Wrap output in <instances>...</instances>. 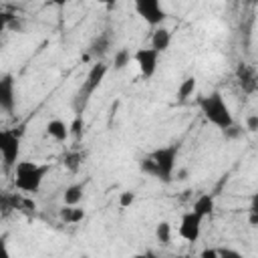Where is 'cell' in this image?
Returning a JSON list of instances; mask_svg holds the SVG:
<instances>
[{
	"label": "cell",
	"mask_w": 258,
	"mask_h": 258,
	"mask_svg": "<svg viewBox=\"0 0 258 258\" xmlns=\"http://www.w3.org/2000/svg\"><path fill=\"white\" fill-rule=\"evenodd\" d=\"M171 238H173V228L167 220H159L155 224V240L161 244V246H169L171 244Z\"/></svg>",
	"instance_id": "obj_19"
},
{
	"label": "cell",
	"mask_w": 258,
	"mask_h": 258,
	"mask_svg": "<svg viewBox=\"0 0 258 258\" xmlns=\"http://www.w3.org/2000/svg\"><path fill=\"white\" fill-rule=\"evenodd\" d=\"M135 191H131V189H125V191H121L119 194V208H123V210H127V208H131L133 204H135Z\"/></svg>",
	"instance_id": "obj_23"
},
{
	"label": "cell",
	"mask_w": 258,
	"mask_h": 258,
	"mask_svg": "<svg viewBox=\"0 0 258 258\" xmlns=\"http://www.w3.org/2000/svg\"><path fill=\"white\" fill-rule=\"evenodd\" d=\"M133 258H161V256H157L155 252H143V254H135Z\"/></svg>",
	"instance_id": "obj_31"
},
{
	"label": "cell",
	"mask_w": 258,
	"mask_h": 258,
	"mask_svg": "<svg viewBox=\"0 0 258 258\" xmlns=\"http://www.w3.org/2000/svg\"><path fill=\"white\" fill-rule=\"evenodd\" d=\"M218 258H244L242 252L234 250V248H218Z\"/></svg>",
	"instance_id": "obj_25"
},
{
	"label": "cell",
	"mask_w": 258,
	"mask_h": 258,
	"mask_svg": "<svg viewBox=\"0 0 258 258\" xmlns=\"http://www.w3.org/2000/svg\"><path fill=\"white\" fill-rule=\"evenodd\" d=\"M173 258H189V256H187V254H175Z\"/></svg>",
	"instance_id": "obj_32"
},
{
	"label": "cell",
	"mask_w": 258,
	"mask_h": 258,
	"mask_svg": "<svg viewBox=\"0 0 258 258\" xmlns=\"http://www.w3.org/2000/svg\"><path fill=\"white\" fill-rule=\"evenodd\" d=\"M177 157H179V145L171 143V145L157 147L155 151H151L139 159V171L149 177H155L163 183H169V181H173Z\"/></svg>",
	"instance_id": "obj_1"
},
{
	"label": "cell",
	"mask_w": 258,
	"mask_h": 258,
	"mask_svg": "<svg viewBox=\"0 0 258 258\" xmlns=\"http://www.w3.org/2000/svg\"><path fill=\"white\" fill-rule=\"evenodd\" d=\"M202 224H204V218H200L196 212L187 210L181 214L179 218V226H177V234L181 240L185 242H198L200 236H202Z\"/></svg>",
	"instance_id": "obj_7"
},
{
	"label": "cell",
	"mask_w": 258,
	"mask_h": 258,
	"mask_svg": "<svg viewBox=\"0 0 258 258\" xmlns=\"http://www.w3.org/2000/svg\"><path fill=\"white\" fill-rule=\"evenodd\" d=\"M0 48H2V40H0Z\"/></svg>",
	"instance_id": "obj_33"
},
{
	"label": "cell",
	"mask_w": 258,
	"mask_h": 258,
	"mask_svg": "<svg viewBox=\"0 0 258 258\" xmlns=\"http://www.w3.org/2000/svg\"><path fill=\"white\" fill-rule=\"evenodd\" d=\"M50 171L48 163H36V161H28V159H20L14 167V185L18 191H22L24 196L36 194L42 187V181L46 177V173Z\"/></svg>",
	"instance_id": "obj_3"
},
{
	"label": "cell",
	"mask_w": 258,
	"mask_h": 258,
	"mask_svg": "<svg viewBox=\"0 0 258 258\" xmlns=\"http://www.w3.org/2000/svg\"><path fill=\"white\" fill-rule=\"evenodd\" d=\"M0 258H12L8 248V234H0Z\"/></svg>",
	"instance_id": "obj_26"
},
{
	"label": "cell",
	"mask_w": 258,
	"mask_h": 258,
	"mask_svg": "<svg viewBox=\"0 0 258 258\" xmlns=\"http://www.w3.org/2000/svg\"><path fill=\"white\" fill-rule=\"evenodd\" d=\"M107 73H109V67H107L103 60L93 62L91 69H89V73H87V77H85V81H83V87H81V91H79V97L83 95V99L87 101V99L103 85Z\"/></svg>",
	"instance_id": "obj_8"
},
{
	"label": "cell",
	"mask_w": 258,
	"mask_h": 258,
	"mask_svg": "<svg viewBox=\"0 0 258 258\" xmlns=\"http://www.w3.org/2000/svg\"><path fill=\"white\" fill-rule=\"evenodd\" d=\"M69 133H71V137H75V139H81V137H83V133H85V119H83L81 115H77V117L69 123Z\"/></svg>",
	"instance_id": "obj_22"
},
{
	"label": "cell",
	"mask_w": 258,
	"mask_h": 258,
	"mask_svg": "<svg viewBox=\"0 0 258 258\" xmlns=\"http://www.w3.org/2000/svg\"><path fill=\"white\" fill-rule=\"evenodd\" d=\"M189 177V169L187 167H175V171H173V179H177V181H185Z\"/></svg>",
	"instance_id": "obj_29"
},
{
	"label": "cell",
	"mask_w": 258,
	"mask_h": 258,
	"mask_svg": "<svg viewBox=\"0 0 258 258\" xmlns=\"http://www.w3.org/2000/svg\"><path fill=\"white\" fill-rule=\"evenodd\" d=\"M44 133H46L50 139L58 141V143H62V141H67V139L71 137V133H69V123H64L62 119H50V121H46Z\"/></svg>",
	"instance_id": "obj_12"
},
{
	"label": "cell",
	"mask_w": 258,
	"mask_h": 258,
	"mask_svg": "<svg viewBox=\"0 0 258 258\" xmlns=\"http://www.w3.org/2000/svg\"><path fill=\"white\" fill-rule=\"evenodd\" d=\"M198 107H200V113L204 115V119L220 131H224V129H228L230 125L236 123L234 115H232V109H230V105L226 103V99L220 91H212L208 95H202L198 99Z\"/></svg>",
	"instance_id": "obj_2"
},
{
	"label": "cell",
	"mask_w": 258,
	"mask_h": 258,
	"mask_svg": "<svg viewBox=\"0 0 258 258\" xmlns=\"http://www.w3.org/2000/svg\"><path fill=\"white\" fill-rule=\"evenodd\" d=\"M0 159L8 169L20 161V133L14 129H0Z\"/></svg>",
	"instance_id": "obj_4"
},
{
	"label": "cell",
	"mask_w": 258,
	"mask_h": 258,
	"mask_svg": "<svg viewBox=\"0 0 258 258\" xmlns=\"http://www.w3.org/2000/svg\"><path fill=\"white\" fill-rule=\"evenodd\" d=\"M83 196H85V185L83 183H71L64 187L62 206H81Z\"/></svg>",
	"instance_id": "obj_17"
},
{
	"label": "cell",
	"mask_w": 258,
	"mask_h": 258,
	"mask_svg": "<svg viewBox=\"0 0 258 258\" xmlns=\"http://www.w3.org/2000/svg\"><path fill=\"white\" fill-rule=\"evenodd\" d=\"M22 200H24V194L0 191V212H2V214L20 212V210H22Z\"/></svg>",
	"instance_id": "obj_14"
},
{
	"label": "cell",
	"mask_w": 258,
	"mask_h": 258,
	"mask_svg": "<svg viewBox=\"0 0 258 258\" xmlns=\"http://www.w3.org/2000/svg\"><path fill=\"white\" fill-rule=\"evenodd\" d=\"M214 210H216V200H214V196L212 194H200L196 200H194V204H191V212H196L200 218H210L212 214H214Z\"/></svg>",
	"instance_id": "obj_13"
},
{
	"label": "cell",
	"mask_w": 258,
	"mask_h": 258,
	"mask_svg": "<svg viewBox=\"0 0 258 258\" xmlns=\"http://www.w3.org/2000/svg\"><path fill=\"white\" fill-rule=\"evenodd\" d=\"M109 48H111V36H109V32H103L97 38H93V42L89 44V50L85 54V60L87 58H95V62H97V60H101L109 52Z\"/></svg>",
	"instance_id": "obj_10"
},
{
	"label": "cell",
	"mask_w": 258,
	"mask_h": 258,
	"mask_svg": "<svg viewBox=\"0 0 258 258\" xmlns=\"http://www.w3.org/2000/svg\"><path fill=\"white\" fill-rule=\"evenodd\" d=\"M131 60H133V52H129V48H117L113 54V71L127 69Z\"/></svg>",
	"instance_id": "obj_21"
},
{
	"label": "cell",
	"mask_w": 258,
	"mask_h": 258,
	"mask_svg": "<svg viewBox=\"0 0 258 258\" xmlns=\"http://www.w3.org/2000/svg\"><path fill=\"white\" fill-rule=\"evenodd\" d=\"M159 56L161 54L157 50H153L151 46H141V48H137L133 52V62L137 64L139 75L143 79H151L155 75L157 64H159Z\"/></svg>",
	"instance_id": "obj_6"
},
{
	"label": "cell",
	"mask_w": 258,
	"mask_h": 258,
	"mask_svg": "<svg viewBox=\"0 0 258 258\" xmlns=\"http://www.w3.org/2000/svg\"><path fill=\"white\" fill-rule=\"evenodd\" d=\"M133 10L137 12V16H141L151 28L163 26L167 12L163 8V4L159 0H135L133 2Z\"/></svg>",
	"instance_id": "obj_5"
},
{
	"label": "cell",
	"mask_w": 258,
	"mask_h": 258,
	"mask_svg": "<svg viewBox=\"0 0 258 258\" xmlns=\"http://www.w3.org/2000/svg\"><path fill=\"white\" fill-rule=\"evenodd\" d=\"M10 18H12V12H6V10L0 8V34H2L4 30H8V22H10Z\"/></svg>",
	"instance_id": "obj_28"
},
{
	"label": "cell",
	"mask_w": 258,
	"mask_h": 258,
	"mask_svg": "<svg viewBox=\"0 0 258 258\" xmlns=\"http://www.w3.org/2000/svg\"><path fill=\"white\" fill-rule=\"evenodd\" d=\"M83 159H85V153H81V151H67L62 155V165L71 173H77L81 169V165H83Z\"/></svg>",
	"instance_id": "obj_20"
},
{
	"label": "cell",
	"mask_w": 258,
	"mask_h": 258,
	"mask_svg": "<svg viewBox=\"0 0 258 258\" xmlns=\"http://www.w3.org/2000/svg\"><path fill=\"white\" fill-rule=\"evenodd\" d=\"M0 111L8 115L16 111V79L12 73L0 75Z\"/></svg>",
	"instance_id": "obj_9"
},
{
	"label": "cell",
	"mask_w": 258,
	"mask_h": 258,
	"mask_svg": "<svg viewBox=\"0 0 258 258\" xmlns=\"http://www.w3.org/2000/svg\"><path fill=\"white\" fill-rule=\"evenodd\" d=\"M196 89H198V79L189 75V77H185V79L179 83V87H177V91H175V99H177V101H187L189 97H194Z\"/></svg>",
	"instance_id": "obj_18"
},
{
	"label": "cell",
	"mask_w": 258,
	"mask_h": 258,
	"mask_svg": "<svg viewBox=\"0 0 258 258\" xmlns=\"http://www.w3.org/2000/svg\"><path fill=\"white\" fill-rule=\"evenodd\" d=\"M236 77H238L242 89H246L248 93H252V91L256 89V71H254L252 67H248V64H238Z\"/></svg>",
	"instance_id": "obj_15"
},
{
	"label": "cell",
	"mask_w": 258,
	"mask_h": 258,
	"mask_svg": "<svg viewBox=\"0 0 258 258\" xmlns=\"http://www.w3.org/2000/svg\"><path fill=\"white\" fill-rule=\"evenodd\" d=\"M200 258H218V248H212V246H206V248H202V252H200Z\"/></svg>",
	"instance_id": "obj_30"
},
{
	"label": "cell",
	"mask_w": 258,
	"mask_h": 258,
	"mask_svg": "<svg viewBox=\"0 0 258 258\" xmlns=\"http://www.w3.org/2000/svg\"><path fill=\"white\" fill-rule=\"evenodd\" d=\"M246 131H250V133H256L258 131V115H248L246 117V127H244Z\"/></svg>",
	"instance_id": "obj_27"
},
{
	"label": "cell",
	"mask_w": 258,
	"mask_h": 258,
	"mask_svg": "<svg viewBox=\"0 0 258 258\" xmlns=\"http://www.w3.org/2000/svg\"><path fill=\"white\" fill-rule=\"evenodd\" d=\"M222 135H224L228 141H234V139H240V137L244 135V129H242L238 123H234V125H230L228 129H224Z\"/></svg>",
	"instance_id": "obj_24"
},
{
	"label": "cell",
	"mask_w": 258,
	"mask_h": 258,
	"mask_svg": "<svg viewBox=\"0 0 258 258\" xmlns=\"http://www.w3.org/2000/svg\"><path fill=\"white\" fill-rule=\"evenodd\" d=\"M149 46H151L153 50H157L159 54L165 52V50L171 46V30H169L167 26H157V28H153Z\"/></svg>",
	"instance_id": "obj_11"
},
{
	"label": "cell",
	"mask_w": 258,
	"mask_h": 258,
	"mask_svg": "<svg viewBox=\"0 0 258 258\" xmlns=\"http://www.w3.org/2000/svg\"><path fill=\"white\" fill-rule=\"evenodd\" d=\"M58 218L64 224L75 226V224H81L85 220V210H83V206H62L58 210Z\"/></svg>",
	"instance_id": "obj_16"
}]
</instances>
